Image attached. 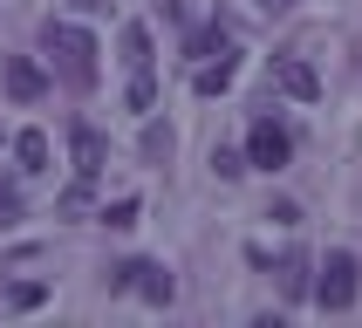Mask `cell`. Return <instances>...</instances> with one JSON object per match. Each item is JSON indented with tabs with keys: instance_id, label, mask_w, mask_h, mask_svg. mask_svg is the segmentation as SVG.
Here are the masks:
<instances>
[{
	"instance_id": "cell-9",
	"label": "cell",
	"mask_w": 362,
	"mask_h": 328,
	"mask_svg": "<svg viewBox=\"0 0 362 328\" xmlns=\"http://www.w3.org/2000/svg\"><path fill=\"white\" fill-rule=\"evenodd\" d=\"M233 69H240V55L199 62V69H192V89H199V96H226V89H233Z\"/></svg>"
},
{
	"instance_id": "cell-18",
	"label": "cell",
	"mask_w": 362,
	"mask_h": 328,
	"mask_svg": "<svg viewBox=\"0 0 362 328\" xmlns=\"http://www.w3.org/2000/svg\"><path fill=\"white\" fill-rule=\"evenodd\" d=\"M103 219H110V226H137V199H117V205H103Z\"/></svg>"
},
{
	"instance_id": "cell-15",
	"label": "cell",
	"mask_w": 362,
	"mask_h": 328,
	"mask_svg": "<svg viewBox=\"0 0 362 328\" xmlns=\"http://www.w3.org/2000/svg\"><path fill=\"white\" fill-rule=\"evenodd\" d=\"M130 110H144V117L158 110V82L151 76H130Z\"/></svg>"
},
{
	"instance_id": "cell-22",
	"label": "cell",
	"mask_w": 362,
	"mask_h": 328,
	"mask_svg": "<svg viewBox=\"0 0 362 328\" xmlns=\"http://www.w3.org/2000/svg\"><path fill=\"white\" fill-rule=\"evenodd\" d=\"M76 7H82V14H96V7H103V0H76Z\"/></svg>"
},
{
	"instance_id": "cell-1",
	"label": "cell",
	"mask_w": 362,
	"mask_h": 328,
	"mask_svg": "<svg viewBox=\"0 0 362 328\" xmlns=\"http://www.w3.org/2000/svg\"><path fill=\"white\" fill-rule=\"evenodd\" d=\"M41 48L55 55V76L69 82V89H96V41L82 35V28L48 20V28H41Z\"/></svg>"
},
{
	"instance_id": "cell-21",
	"label": "cell",
	"mask_w": 362,
	"mask_h": 328,
	"mask_svg": "<svg viewBox=\"0 0 362 328\" xmlns=\"http://www.w3.org/2000/svg\"><path fill=\"white\" fill-rule=\"evenodd\" d=\"M158 7H164V14H171V20H185V0H158Z\"/></svg>"
},
{
	"instance_id": "cell-7",
	"label": "cell",
	"mask_w": 362,
	"mask_h": 328,
	"mask_svg": "<svg viewBox=\"0 0 362 328\" xmlns=\"http://www.w3.org/2000/svg\"><path fill=\"white\" fill-rule=\"evenodd\" d=\"M274 82H281L294 102H315V96H322V76H315L301 55H274Z\"/></svg>"
},
{
	"instance_id": "cell-20",
	"label": "cell",
	"mask_w": 362,
	"mask_h": 328,
	"mask_svg": "<svg viewBox=\"0 0 362 328\" xmlns=\"http://www.w3.org/2000/svg\"><path fill=\"white\" fill-rule=\"evenodd\" d=\"M253 7H260V14H287V7H294V0H253Z\"/></svg>"
},
{
	"instance_id": "cell-6",
	"label": "cell",
	"mask_w": 362,
	"mask_h": 328,
	"mask_svg": "<svg viewBox=\"0 0 362 328\" xmlns=\"http://www.w3.org/2000/svg\"><path fill=\"white\" fill-rule=\"evenodd\" d=\"M0 82H7V96H14V102H41V96H48V76H41V62H28V55H7V62H0Z\"/></svg>"
},
{
	"instance_id": "cell-12",
	"label": "cell",
	"mask_w": 362,
	"mask_h": 328,
	"mask_svg": "<svg viewBox=\"0 0 362 328\" xmlns=\"http://www.w3.org/2000/svg\"><path fill=\"white\" fill-rule=\"evenodd\" d=\"M281 287L294 294V301H301L308 287H315V281H308V260H301V253H287V260H281Z\"/></svg>"
},
{
	"instance_id": "cell-16",
	"label": "cell",
	"mask_w": 362,
	"mask_h": 328,
	"mask_svg": "<svg viewBox=\"0 0 362 328\" xmlns=\"http://www.w3.org/2000/svg\"><path fill=\"white\" fill-rule=\"evenodd\" d=\"M212 171H219V178H240V171H253V164H246L233 144H219V151H212Z\"/></svg>"
},
{
	"instance_id": "cell-5",
	"label": "cell",
	"mask_w": 362,
	"mask_h": 328,
	"mask_svg": "<svg viewBox=\"0 0 362 328\" xmlns=\"http://www.w3.org/2000/svg\"><path fill=\"white\" fill-rule=\"evenodd\" d=\"M69 151H76V178L96 184V178H103V164H110V137H103L96 123H76V130H69Z\"/></svg>"
},
{
	"instance_id": "cell-13",
	"label": "cell",
	"mask_w": 362,
	"mask_h": 328,
	"mask_svg": "<svg viewBox=\"0 0 362 328\" xmlns=\"http://www.w3.org/2000/svg\"><path fill=\"white\" fill-rule=\"evenodd\" d=\"M55 212H62V219H82V212H89V178H76V184H69V192L55 199Z\"/></svg>"
},
{
	"instance_id": "cell-10",
	"label": "cell",
	"mask_w": 362,
	"mask_h": 328,
	"mask_svg": "<svg viewBox=\"0 0 362 328\" xmlns=\"http://www.w3.org/2000/svg\"><path fill=\"white\" fill-rule=\"evenodd\" d=\"M123 69L130 76H151V28H137V20L123 28Z\"/></svg>"
},
{
	"instance_id": "cell-2",
	"label": "cell",
	"mask_w": 362,
	"mask_h": 328,
	"mask_svg": "<svg viewBox=\"0 0 362 328\" xmlns=\"http://www.w3.org/2000/svg\"><path fill=\"white\" fill-rule=\"evenodd\" d=\"M110 294H144L151 308H171L178 281H171V266H158V260H123V266H110Z\"/></svg>"
},
{
	"instance_id": "cell-19",
	"label": "cell",
	"mask_w": 362,
	"mask_h": 328,
	"mask_svg": "<svg viewBox=\"0 0 362 328\" xmlns=\"http://www.w3.org/2000/svg\"><path fill=\"white\" fill-rule=\"evenodd\" d=\"M7 301H14V308H41V287L21 281V287H7Z\"/></svg>"
},
{
	"instance_id": "cell-11",
	"label": "cell",
	"mask_w": 362,
	"mask_h": 328,
	"mask_svg": "<svg viewBox=\"0 0 362 328\" xmlns=\"http://www.w3.org/2000/svg\"><path fill=\"white\" fill-rule=\"evenodd\" d=\"M14 158H21V171H48V137H41V130H21Z\"/></svg>"
},
{
	"instance_id": "cell-14",
	"label": "cell",
	"mask_w": 362,
	"mask_h": 328,
	"mask_svg": "<svg viewBox=\"0 0 362 328\" xmlns=\"http://www.w3.org/2000/svg\"><path fill=\"white\" fill-rule=\"evenodd\" d=\"M144 158H151V164L171 158V130H164V123H144Z\"/></svg>"
},
{
	"instance_id": "cell-3",
	"label": "cell",
	"mask_w": 362,
	"mask_h": 328,
	"mask_svg": "<svg viewBox=\"0 0 362 328\" xmlns=\"http://www.w3.org/2000/svg\"><path fill=\"white\" fill-rule=\"evenodd\" d=\"M308 294H315L328 315H342V308L356 301V253H328V260L315 266V287H308Z\"/></svg>"
},
{
	"instance_id": "cell-17",
	"label": "cell",
	"mask_w": 362,
	"mask_h": 328,
	"mask_svg": "<svg viewBox=\"0 0 362 328\" xmlns=\"http://www.w3.org/2000/svg\"><path fill=\"white\" fill-rule=\"evenodd\" d=\"M14 219H21V192L0 178V226H14Z\"/></svg>"
},
{
	"instance_id": "cell-8",
	"label": "cell",
	"mask_w": 362,
	"mask_h": 328,
	"mask_svg": "<svg viewBox=\"0 0 362 328\" xmlns=\"http://www.w3.org/2000/svg\"><path fill=\"white\" fill-rule=\"evenodd\" d=\"M185 55H192V69H199V62L240 55V48H233V35H226V28H192V35H185Z\"/></svg>"
},
{
	"instance_id": "cell-4",
	"label": "cell",
	"mask_w": 362,
	"mask_h": 328,
	"mask_svg": "<svg viewBox=\"0 0 362 328\" xmlns=\"http://www.w3.org/2000/svg\"><path fill=\"white\" fill-rule=\"evenodd\" d=\"M287 158H294V137H287L274 117H253V130H246V164H253V171H287Z\"/></svg>"
}]
</instances>
